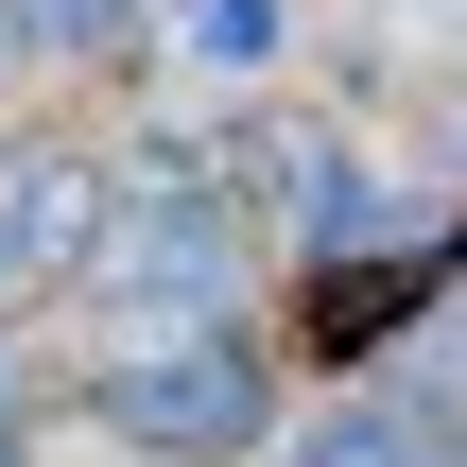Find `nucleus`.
Masks as SVG:
<instances>
[{
  "instance_id": "1",
  "label": "nucleus",
  "mask_w": 467,
  "mask_h": 467,
  "mask_svg": "<svg viewBox=\"0 0 467 467\" xmlns=\"http://www.w3.org/2000/svg\"><path fill=\"white\" fill-rule=\"evenodd\" d=\"M451 277H467V225H451V243H416V260H312V277L277 295V347H295V364H381Z\"/></svg>"
}]
</instances>
